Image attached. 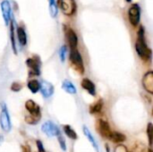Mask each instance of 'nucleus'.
I'll return each instance as SVG.
<instances>
[{
	"instance_id": "1",
	"label": "nucleus",
	"mask_w": 153,
	"mask_h": 152,
	"mask_svg": "<svg viewBox=\"0 0 153 152\" xmlns=\"http://www.w3.org/2000/svg\"><path fill=\"white\" fill-rule=\"evenodd\" d=\"M137 40L135 44V48L138 56H140L143 59H150L152 57V50L147 47L145 41V35H144V29L143 27H140V30L137 33Z\"/></svg>"
},
{
	"instance_id": "2",
	"label": "nucleus",
	"mask_w": 153,
	"mask_h": 152,
	"mask_svg": "<svg viewBox=\"0 0 153 152\" xmlns=\"http://www.w3.org/2000/svg\"><path fill=\"white\" fill-rule=\"evenodd\" d=\"M70 61H71L74 68L79 73L82 74L83 72H84L83 61H82V57L81 54L79 53V51L77 50L76 47L71 48V52H70Z\"/></svg>"
},
{
	"instance_id": "3",
	"label": "nucleus",
	"mask_w": 153,
	"mask_h": 152,
	"mask_svg": "<svg viewBox=\"0 0 153 152\" xmlns=\"http://www.w3.org/2000/svg\"><path fill=\"white\" fill-rule=\"evenodd\" d=\"M2 107V111L0 114V125L1 128L5 132L8 133L11 130V121H10V116L7 111V108L4 103L1 104Z\"/></svg>"
},
{
	"instance_id": "4",
	"label": "nucleus",
	"mask_w": 153,
	"mask_h": 152,
	"mask_svg": "<svg viewBox=\"0 0 153 152\" xmlns=\"http://www.w3.org/2000/svg\"><path fill=\"white\" fill-rule=\"evenodd\" d=\"M26 64L30 69V73L32 75H39L40 74V60L39 56H33L27 59Z\"/></svg>"
},
{
	"instance_id": "5",
	"label": "nucleus",
	"mask_w": 153,
	"mask_h": 152,
	"mask_svg": "<svg viewBox=\"0 0 153 152\" xmlns=\"http://www.w3.org/2000/svg\"><path fill=\"white\" fill-rule=\"evenodd\" d=\"M128 16H129V21L131 24H133L134 26L138 25L140 22V18H141V10H140V6L137 4H134L129 8Z\"/></svg>"
},
{
	"instance_id": "6",
	"label": "nucleus",
	"mask_w": 153,
	"mask_h": 152,
	"mask_svg": "<svg viewBox=\"0 0 153 152\" xmlns=\"http://www.w3.org/2000/svg\"><path fill=\"white\" fill-rule=\"evenodd\" d=\"M41 130L44 133H46L49 137L58 136L61 133L58 127L51 121H48V122L44 123L41 126Z\"/></svg>"
},
{
	"instance_id": "7",
	"label": "nucleus",
	"mask_w": 153,
	"mask_h": 152,
	"mask_svg": "<svg viewBox=\"0 0 153 152\" xmlns=\"http://www.w3.org/2000/svg\"><path fill=\"white\" fill-rule=\"evenodd\" d=\"M59 4L62 12L66 15H73L75 13L74 0H59Z\"/></svg>"
},
{
	"instance_id": "8",
	"label": "nucleus",
	"mask_w": 153,
	"mask_h": 152,
	"mask_svg": "<svg viewBox=\"0 0 153 152\" xmlns=\"http://www.w3.org/2000/svg\"><path fill=\"white\" fill-rule=\"evenodd\" d=\"M97 129H98V132L100 133V134L102 137L107 138V139L109 138V135L112 133L108 123L107 121L103 120V119H99L98 120V122H97Z\"/></svg>"
},
{
	"instance_id": "9",
	"label": "nucleus",
	"mask_w": 153,
	"mask_h": 152,
	"mask_svg": "<svg viewBox=\"0 0 153 152\" xmlns=\"http://www.w3.org/2000/svg\"><path fill=\"white\" fill-rule=\"evenodd\" d=\"M25 108L30 112V115H32V116H38V117H41L40 108L32 99H29V100L26 101Z\"/></svg>"
},
{
	"instance_id": "10",
	"label": "nucleus",
	"mask_w": 153,
	"mask_h": 152,
	"mask_svg": "<svg viewBox=\"0 0 153 152\" xmlns=\"http://www.w3.org/2000/svg\"><path fill=\"white\" fill-rule=\"evenodd\" d=\"M143 88L150 94H153V73L148 72L143 78Z\"/></svg>"
},
{
	"instance_id": "11",
	"label": "nucleus",
	"mask_w": 153,
	"mask_h": 152,
	"mask_svg": "<svg viewBox=\"0 0 153 152\" xmlns=\"http://www.w3.org/2000/svg\"><path fill=\"white\" fill-rule=\"evenodd\" d=\"M1 11H2V14H3V18L4 20V22L7 25L9 23V21L11 18V6H10V3L7 0H4L1 3Z\"/></svg>"
},
{
	"instance_id": "12",
	"label": "nucleus",
	"mask_w": 153,
	"mask_h": 152,
	"mask_svg": "<svg viewBox=\"0 0 153 152\" xmlns=\"http://www.w3.org/2000/svg\"><path fill=\"white\" fill-rule=\"evenodd\" d=\"M39 90L41 91V93H42L44 98H49L54 93V86L50 82L43 81L40 83Z\"/></svg>"
},
{
	"instance_id": "13",
	"label": "nucleus",
	"mask_w": 153,
	"mask_h": 152,
	"mask_svg": "<svg viewBox=\"0 0 153 152\" xmlns=\"http://www.w3.org/2000/svg\"><path fill=\"white\" fill-rule=\"evenodd\" d=\"M66 39L68 40V43L71 47V48L73 47H77V43H78V38L76 33L70 28L66 29Z\"/></svg>"
},
{
	"instance_id": "14",
	"label": "nucleus",
	"mask_w": 153,
	"mask_h": 152,
	"mask_svg": "<svg viewBox=\"0 0 153 152\" xmlns=\"http://www.w3.org/2000/svg\"><path fill=\"white\" fill-rule=\"evenodd\" d=\"M81 85H82V87L85 90H87L91 96H95V94H96V88H95L94 83H93L90 79L84 78V79L82 81Z\"/></svg>"
},
{
	"instance_id": "15",
	"label": "nucleus",
	"mask_w": 153,
	"mask_h": 152,
	"mask_svg": "<svg viewBox=\"0 0 153 152\" xmlns=\"http://www.w3.org/2000/svg\"><path fill=\"white\" fill-rule=\"evenodd\" d=\"M108 139L115 143H122L126 141V135H124L120 133H117V132H112L111 134L109 135Z\"/></svg>"
},
{
	"instance_id": "16",
	"label": "nucleus",
	"mask_w": 153,
	"mask_h": 152,
	"mask_svg": "<svg viewBox=\"0 0 153 152\" xmlns=\"http://www.w3.org/2000/svg\"><path fill=\"white\" fill-rule=\"evenodd\" d=\"M83 133H84V135L88 138L89 142L92 144V146H93V148L96 150V151L100 152V151H99V145H98L97 142L95 141V139H94L93 135L91 134V131H90L86 126H83Z\"/></svg>"
},
{
	"instance_id": "17",
	"label": "nucleus",
	"mask_w": 153,
	"mask_h": 152,
	"mask_svg": "<svg viewBox=\"0 0 153 152\" xmlns=\"http://www.w3.org/2000/svg\"><path fill=\"white\" fill-rule=\"evenodd\" d=\"M62 88L67 93H70V94H75L76 93V88H75V86L70 81H68V80H65V81L63 82Z\"/></svg>"
},
{
	"instance_id": "18",
	"label": "nucleus",
	"mask_w": 153,
	"mask_h": 152,
	"mask_svg": "<svg viewBox=\"0 0 153 152\" xmlns=\"http://www.w3.org/2000/svg\"><path fill=\"white\" fill-rule=\"evenodd\" d=\"M17 37H18V40H19L20 44L22 46H25L27 43V36H26V32L23 28H22V27L17 28Z\"/></svg>"
},
{
	"instance_id": "19",
	"label": "nucleus",
	"mask_w": 153,
	"mask_h": 152,
	"mask_svg": "<svg viewBox=\"0 0 153 152\" xmlns=\"http://www.w3.org/2000/svg\"><path fill=\"white\" fill-rule=\"evenodd\" d=\"M103 108V101L101 99L98 100L96 103L92 104L91 107H90V112L91 114H97V113H100L101 111Z\"/></svg>"
},
{
	"instance_id": "20",
	"label": "nucleus",
	"mask_w": 153,
	"mask_h": 152,
	"mask_svg": "<svg viewBox=\"0 0 153 152\" xmlns=\"http://www.w3.org/2000/svg\"><path fill=\"white\" fill-rule=\"evenodd\" d=\"M28 88L29 90L32 92V93H37L39 90L40 88V83L37 81V80H30L28 82Z\"/></svg>"
},
{
	"instance_id": "21",
	"label": "nucleus",
	"mask_w": 153,
	"mask_h": 152,
	"mask_svg": "<svg viewBox=\"0 0 153 152\" xmlns=\"http://www.w3.org/2000/svg\"><path fill=\"white\" fill-rule=\"evenodd\" d=\"M64 132L68 138H70L72 140L77 139V133H75V131L74 129H72V127L70 125H65L64 126Z\"/></svg>"
},
{
	"instance_id": "22",
	"label": "nucleus",
	"mask_w": 153,
	"mask_h": 152,
	"mask_svg": "<svg viewBox=\"0 0 153 152\" xmlns=\"http://www.w3.org/2000/svg\"><path fill=\"white\" fill-rule=\"evenodd\" d=\"M10 39L12 42V47L14 52V54H17V49H16V44H15V37H14V28H13V22H11L10 23Z\"/></svg>"
},
{
	"instance_id": "23",
	"label": "nucleus",
	"mask_w": 153,
	"mask_h": 152,
	"mask_svg": "<svg viewBox=\"0 0 153 152\" xmlns=\"http://www.w3.org/2000/svg\"><path fill=\"white\" fill-rule=\"evenodd\" d=\"M49 11H50V13H51L52 17L56 16V14L58 13V9H57L56 0H49Z\"/></svg>"
},
{
	"instance_id": "24",
	"label": "nucleus",
	"mask_w": 153,
	"mask_h": 152,
	"mask_svg": "<svg viewBox=\"0 0 153 152\" xmlns=\"http://www.w3.org/2000/svg\"><path fill=\"white\" fill-rule=\"evenodd\" d=\"M39 120H40V117H38L32 115H29L25 116V122L29 125H36L39 123Z\"/></svg>"
},
{
	"instance_id": "25",
	"label": "nucleus",
	"mask_w": 153,
	"mask_h": 152,
	"mask_svg": "<svg viewBox=\"0 0 153 152\" xmlns=\"http://www.w3.org/2000/svg\"><path fill=\"white\" fill-rule=\"evenodd\" d=\"M147 134H148V138H149V144H150V148H152V134H153V125L152 123H150L148 125L147 127Z\"/></svg>"
},
{
	"instance_id": "26",
	"label": "nucleus",
	"mask_w": 153,
	"mask_h": 152,
	"mask_svg": "<svg viewBox=\"0 0 153 152\" xmlns=\"http://www.w3.org/2000/svg\"><path fill=\"white\" fill-rule=\"evenodd\" d=\"M67 53V47L65 46H62L60 50H59V56L62 62H64L65 60V55Z\"/></svg>"
},
{
	"instance_id": "27",
	"label": "nucleus",
	"mask_w": 153,
	"mask_h": 152,
	"mask_svg": "<svg viewBox=\"0 0 153 152\" xmlns=\"http://www.w3.org/2000/svg\"><path fill=\"white\" fill-rule=\"evenodd\" d=\"M58 142H59V145H60V148L65 151H66V145H65V138L61 135V134H59L58 136Z\"/></svg>"
},
{
	"instance_id": "28",
	"label": "nucleus",
	"mask_w": 153,
	"mask_h": 152,
	"mask_svg": "<svg viewBox=\"0 0 153 152\" xmlns=\"http://www.w3.org/2000/svg\"><path fill=\"white\" fill-rule=\"evenodd\" d=\"M22 84L19 83V82H13V83L12 84V86H11V90H12L13 91H15V92L20 91V90H22Z\"/></svg>"
},
{
	"instance_id": "29",
	"label": "nucleus",
	"mask_w": 153,
	"mask_h": 152,
	"mask_svg": "<svg viewBox=\"0 0 153 152\" xmlns=\"http://www.w3.org/2000/svg\"><path fill=\"white\" fill-rule=\"evenodd\" d=\"M114 152H128L127 148L125 145H117V147H116Z\"/></svg>"
},
{
	"instance_id": "30",
	"label": "nucleus",
	"mask_w": 153,
	"mask_h": 152,
	"mask_svg": "<svg viewBox=\"0 0 153 152\" xmlns=\"http://www.w3.org/2000/svg\"><path fill=\"white\" fill-rule=\"evenodd\" d=\"M36 144H37V147H38L39 152H45L44 148H43V144H42V142H41L39 140H38V141L36 142Z\"/></svg>"
},
{
	"instance_id": "31",
	"label": "nucleus",
	"mask_w": 153,
	"mask_h": 152,
	"mask_svg": "<svg viewBox=\"0 0 153 152\" xmlns=\"http://www.w3.org/2000/svg\"><path fill=\"white\" fill-rule=\"evenodd\" d=\"M22 152H31L30 151V148L28 145H22Z\"/></svg>"
},
{
	"instance_id": "32",
	"label": "nucleus",
	"mask_w": 153,
	"mask_h": 152,
	"mask_svg": "<svg viewBox=\"0 0 153 152\" xmlns=\"http://www.w3.org/2000/svg\"><path fill=\"white\" fill-rule=\"evenodd\" d=\"M106 150H107V152H110L109 148H108V144H106Z\"/></svg>"
},
{
	"instance_id": "33",
	"label": "nucleus",
	"mask_w": 153,
	"mask_h": 152,
	"mask_svg": "<svg viewBox=\"0 0 153 152\" xmlns=\"http://www.w3.org/2000/svg\"><path fill=\"white\" fill-rule=\"evenodd\" d=\"M148 152H152V149H151V148H149V149H148Z\"/></svg>"
},
{
	"instance_id": "34",
	"label": "nucleus",
	"mask_w": 153,
	"mask_h": 152,
	"mask_svg": "<svg viewBox=\"0 0 153 152\" xmlns=\"http://www.w3.org/2000/svg\"><path fill=\"white\" fill-rule=\"evenodd\" d=\"M126 1H127V2H131L132 0H126Z\"/></svg>"
}]
</instances>
